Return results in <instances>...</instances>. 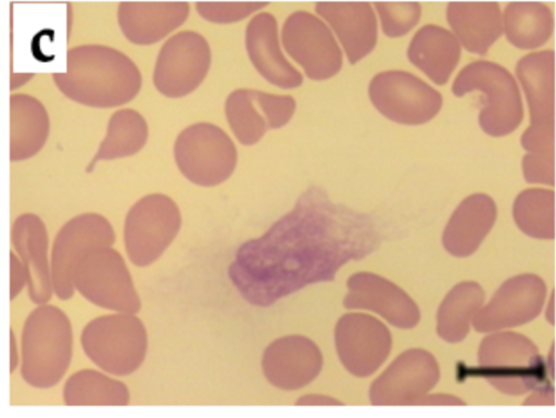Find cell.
Instances as JSON below:
<instances>
[{
	"instance_id": "cell-1",
	"label": "cell",
	"mask_w": 556,
	"mask_h": 418,
	"mask_svg": "<svg viewBox=\"0 0 556 418\" xmlns=\"http://www.w3.org/2000/svg\"><path fill=\"white\" fill-rule=\"evenodd\" d=\"M382 239L368 214L313 187L262 237L238 249L228 276L244 300L265 307L307 284L334 280L344 264L371 254Z\"/></svg>"
},
{
	"instance_id": "cell-2",
	"label": "cell",
	"mask_w": 556,
	"mask_h": 418,
	"mask_svg": "<svg viewBox=\"0 0 556 418\" xmlns=\"http://www.w3.org/2000/svg\"><path fill=\"white\" fill-rule=\"evenodd\" d=\"M52 77L66 98L98 109L130 102L142 84L141 73L132 60L102 45H81L70 49L66 71L54 73Z\"/></svg>"
},
{
	"instance_id": "cell-3",
	"label": "cell",
	"mask_w": 556,
	"mask_h": 418,
	"mask_svg": "<svg viewBox=\"0 0 556 418\" xmlns=\"http://www.w3.org/2000/svg\"><path fill=\"white\" fill-rule=\"evenodd\" d=\"M72 352L73 332L66 314L52 305L35 308L22 333L23 379L36 388L55 385L71 364Z\"/></svg>"
},
{
	"instance_id": "cell-4",
	"label": "cell",
	"mask_w": 556,
	"mask_h": 418,
	"mask_svg": "<svg viewBox=\"0 0 556 418\" xmlns=\"http://www.w3.org/2000/svg\"><path fill=\"white\" fill-rule=\"evenodd\" d=\"M72 280L74 288L94 305L131 314L141 308L125 261L110 245L84 250L74 263Z\"/></svg>"
},
{
	"instance_id": "cell-5",
	"label": "cell",
	"mask_w": 556,
	"mask_h": 418,
	"mask_svg": "<svg viewBox=\"0 0 556 418\" xmlns=\"http://www.w3.org/2000/svg\"><path fill=\"white\" fill-rule=\"evenodd\" d=\"M80 341L85 354L98 367L116 376L136 371L143 363L148 349L146 327L131 313L91 320L84 328Z\"/></svg>"
},
{
	"instance_id": "cell-6",
	"label": "cell",
	"mask_w": 556,
	"mask_h": 418,
	"mask_svg": "<svg viewBox=\"0 0 556 418\" xmlns=\"http://www.w3.org/2000/svg\"><path fill=\"white\" fill-rule=\"evenodd\" d=\"M472 91L483 93L479 123L486 134L504 136L518 127L522 119V102L507 69L486 61L467 65L456 77L453 92L460 97Z\"/></svg>"
},
{
	"instance_id": "cell-7",
	"label": "cell",
	"mask_w": 556,
	"mask_h": 418,
	"mask_svg": "<svg viewBox=\"0 0 556 418\" xmlns=\"http://www.w3.org/2000/svg\"><path fill=\"white\" fill-rule=\"evenodd\" d=\"M480 372L501 392L523 394L544 378V365L535 345L514 332L485 337L480 344Z\"/></svg>"
},
{
	"instance_id": "cell-8",
	"label": "cell",
	"mask_w": 556,
	"mask_h": 418,
	"mask_svg": "<svg viewBox=\"0 0 556 418\" xmlns=\"http://www.w3.org/2000/svg\"><path fill=\"white\" fill-rule=\"evenodd\" d=\"M174 156L180 173L202 187L227 180L237 164V149L230 137L211 123H195L179 132Z\"/></svg>"
},
{
	"instance_id": "cell-9",
	"label": "cell",
	"mask_w": 556,
	"mask_h": 418,
	"mask_svg": "<svg viewBox=\"0 0 556 418\" xmlns=\"http://www.w3.org/2000/svg\"><path fill=\"white\" fill-rule=\"evenodd\" d=\"M180 226V211L169 197L152 193L137 201L128 211L124 227L125 248L131 263L144 267L155 262Z\"/></svg>"
},
{
	"instance_id": "cell-10",
	"label": "cell",
	"mask_w": 556,
	"mask_h": 418,
	"mask_svg": "<svg viewBox=\"0 0 556 418\" xmlns=\"http://www.w3.org/2000/svg\"><path fill=\"white\" fill-rule=\"evenodd\" d=\"M211 56L210 45L199 33L175 34L160 49L153 71L155 89L174 99L191 93L206 77Z\"/></svg>"
},
{
	"instance_id": "cell-11",
	"label": "cell",
	"mask_w": 556,
	"mask_h": 418,
	"mask_svg": "<svg viewBox=\"0 0 556 418\" xmlns=\"http://www.w3.org/2000/svg\"><path fill=\"white\" fill-rule=\"evenodd\" d=\"M369 96L386 117L402 124L428 122L440 111L441 94L418 77L401 71L377 75L369 86Z\"/></svg>"
},
{
	"instance_id": "cell-12",
	"label": "cell",
	"mask_w": 556,
	"mask_h": 418,
	"mask_svg": "<svg viewBox=\"0 0 556 418\" xmlns=\"http://www.w3.org/2000/svg\"><path fill=\"white\" fill-rule=\"evenodd\" d=\"M281 36L286 50L309 78L327 79L341 68V51L329 28L315 15L294 12L286 20Z\"/></svg>"
},
{
	"instance_id": "cell-13",
	"label": "cell",
	"mask_w": 556,
	"mask_h": 418,
	"mask_svg": "<svg viewBox=\"0 0 556 418\" xmlns=\"http://www.w3.org/2000/svg\"><path fill=\"white\" fill-rule=\"evenodd\" d=\"M334 342L341 363L356 377L372 375L384 363L392 346L389 329L363 313L345 314L338 320Z\"/></svg>"
},
{
	"instance_id": "cell-14",
	"label": "cell",
	"mask_w": 556,
	"mask_h": 418,
	"mask_svg": "<svg viewBox=\"0 0 556 418\" xmlns=\"http://www.w3.org/2000/svg\"><path fill=\"white\" fill-rule=\"evenodd\" d=\"M439 378V365L431 353L407 350L372 382L370 402L372 405H415Z\"/></svg>"
},
{
	"instance_id": "cell-15",
	"label": "cell",
	"mask_w": 556,
	"mask_h": 418,
	"mask_svg": "<svg viewBox=\"0 0 556 418\" xmlns=\"http://www.w3.org/2000/svg\"><path fill=\"white\" fill-rule=\"evenodd\" d=\"M115 232L102 215L85 213L70 219L58 232L51 253L53 290L61 300L74 295L72 270L77 256L86 249L112 245Z\"/></svg>"
},
{
	"instance_id": "cell-16",
	"label": "cell",
	"mask_w": 556,
	"mask_h": 418,
	"mask_svg": "<svg viewBox=\"0 0 556 418\" xmlns=\"http://www.w3.org/2000/svg\"><path fill=\"white\" fill-rule=\"evenodd\" d=\"M545 294L540 277L532 274L511 277L481 306L472 325L477 331L490 332L529 322L540 314Z\"/></svg>"
},
{
	"instance_id": "cell-17",
	"label": "cell",
	"mask_w": 556,
	"mask_h": 418,
	"mask_svg": "<svg viewBox=\"0 0 556 418\" xmlns=\"http://www.w3.org/2000/svg\"><path fill=\"white\" fill-rule=\"evenodd\" d=\"M292 97L275 96L253 89L232 91L225 103L230 129L240 143L257 142L268 128L283 126L293 114Z\"/></svg>"
},
{
	"instance_id": "cell-18",
	"label": "cell",
	"mask_w": 556,
	"mask_h": 418,
	"mask_svg": "<svg viewBox=\"0 0 556 418\" xmlns=\"http://www.w3.org/2000/svg\"><path fill=\"white\" fill-rule=\"evenodd\" d=\"M345 308L372 311L401 329L414 328L420 312L413 299L390 280L372 273H356L348 281Z\"/></svg>"
},
{
	"instance_id": "cell-19",
	"label": "cell",
	"mask_w": 556,
	"mask_h": 418,
	"mask_svg": "<svg viewBox=\"0 0 556 418\" xmlns=\"http://www.w3.org/2000/svg\"><path fill=\"white\" fill-rule=\"evenodd\" d=\"M263 372L275 387L293 391L312 382L323 367L318 346L303 335L277 339L264 351Z\"/></svg>"
},
{
	"instance_id": "cell-20",
	"label": "cell",
	"mask_w": 556,
	"mask_h": 418,
	"mask_svg": "<svg viewBox=\"0 0 556 418\" xmlns=\"http://www.w3.org/2000/svg\"><path fill=\"white\" fill-rule=\"evenodd\" d=\"M189 4L185 1H123L117 21L124 36L139 46L153 45L185 23Z\"/></svg>"
},
{
	"instance_id": "cell-21",
	"label": "cell",
	"mask_w": 556,
	"mask_h": 418,
	"mask_svg": "<svg viewBox=\"0 0 556 418\" xmlns=\"http://www.w3.org/2000/svg\"><path fill=\"white\" fill-rule=\"evenodd\" d=\"M11 238L23 261L30 300L46 304L51 299L53 284L48 264L49 237L43 221L35 214H23L14 220Z\"/></svg>"
},
{
	"instance_id": "cell-22",
	"label": "cell",
	"mask_w": 556,
	"mask_h": 418,
	"mask_svg": "<svg viewBox=\"0 0 556 418\" xmlns=\"http://www.w3.org/2000/svg\"><path fill=\"white\" fill-rule=\"evenodd\" d=\"M315 10L331 26L351 63H356L374 49L377 20L368 2L325 1L316 3Z\"/></svg>"
},
{
	"instance_id": "cell-23",
	"label": "cell",
	"mask_w": 556,
	"mask_h": 418,
	"mask_svg": "<svg viewBox=\"0 0 556 418\" xmlns=\"http://www.w3.org/2000/svg\"><path fill=\"white\" fill-rule=\"evenodd\" d=\"M245 46L252 64L267 81L282 88H294L302 84V75L280 50L277 22L271 14L262 12L249 22Z\"/></svg>"
},
{
	"instance_id": "cell-24",
	"label": "cell",
	"mask_w": 556,
	"mask_h": 418,
	"mask_svg": "<svg viewBox=\"0 0 556 418\" xmlns=\"http://www.w3.org/2000/svg\"><path fill=\"white\" fill-rule=\"evenodd\" d=\"M446 17L459 43L473 53L483 54L503 33V14L496 2H451Z\"/></svg>"
},
{
	"instance_id": "cell-25",
	"label": "cell",
	"mask_w": 556,
	"mask_h": 418,
	"mask_svg": "<svg viewBox=\"0 0 556 418\" xmlns=\"http://www.w3.org/2000/svg\"><path fill=\"white\" fill-rule=\"evenodd\" d=\"M496 219V206L485 194L466 198L451 216L444 232L443 245L455 256H468L481 244Z\"/></svg>"
},
{
	"instance_id": "cell-26",
	"label": "cell",
	"mask_w": 556,
	"mask_h": 418,
	"mask_svg": "<svg viewBox=\"0 0 556 418\" xmlns=\"http://www.w3.org/2000/svg\"><path fill=\"white\" fill-rule=\"evenodd\" d=\"M50 119L45 105L35 97H10V160L18 162L36 155L45 145Z\"/></svg>"
},
{
	"instance_id": "cell-27",
	"label": "cell",
	"mask_w": 556,
	"mask_h": 418,
	"mask_svg": "<svg viewBox=\"0 0 556 418\" xmlns=\"http://www.w3.org/2000/svg\"><path fill=\"white\" fill-rule=\"evenodd\" d=\"M554 52L547 50L529 53L517 64V76L525 91L533 125L554 123Z\"/></svg>"
},
{
	"instance_id": "cell-28",
	"label": "cell",
	"mask_w": 556,
	"mask_h": 418,
	"mask_svg": "<svg viewBox=\"0 0 556 418\" xmlns=\"http://www.w3.org/2000/svg\"><path fill=\"white\" fill-rule=\"evenodd\" d=\"M460 56L459 41L454 34L437 25H426L412 39L410 62L435 84L447 81Z\"/></svg>"
},
{
	"instance_id": "cell-29",
	"label": "cell",
	"mask_w": 556,
	"mask_h": 418,
	"mask_svg": "<svg viewBox=\"0 0 556 418\" xmlns=\"http://www.w3.org/2000/svg\"><path fill=\"white\" fill-rule=\"evenodd\" d=\"M554 18L551 9L536 1L508 3L503 12V31L519 49H535L551 37Z\"/></svg>"
},
{
	"instance_id": "cell-30",
	"label": "cell",
	"mask_w": 556,
	"mask_h": 418,
	"mask_svg": "<svg viewBox=\"0 0 556 418\" xmlns=\"http://www.w3.org/2000/svg\"><path fill=\"white\" fill-rule=\"evenodd\" d=\"M484 300L483 290L477 282L456 284L444 297L437 315V332L447 342H459L468 333L470 322Z\"/></svg>"
},
{
	"instance_id": "cell-31",
	"label": "cell",
	"mask_w": 556,
	"mask_h": 418,
	"mask_svg": "<svg viewBox=\"0 0 556 418\" xmlns=\"http://www.w3.org/2000/svg\"><path fill=\"white\" fill-rule=\"evenodd\" d=\"M148 135V124L139 112L131 109L116 111L109 119L106 135L89 164V170L99 161L136 154L144 147Z\"/></svg>"
},
{
	"instance_id": "cell-32",
	"label": "cell",
	"mask_w": 556,
	"mask_h": 418,
	"mask_svg": "<svg viewBox=\"0 0 556 418\" xmlns=\"http://www.w3.org/2000/svg\"><path fill=\"white\" fill-rule=\"evenodd\" d=\"M63 397L67 406H125L130 398L123 382L92 369H83L71 376L64 385Z\"/></svg>"
},
{
	"instance_id": "cell-33",
	"label": "cell",
	"mask_w": 556,
	"mask_h": 418,
	"mask_svg": "<svg viewBox=\"0 0 556 418\" xmlns=\"http://www.w3.org/2000/svg\"><path fill=\"white\" fill-rule=\"evenodd\" d=\"M514 219L528 236L552 239L555 233L554 192L547 189H527L515 200Z\"/></svg>"
},
{
	"instance_id": "cell-34",
	"label": "cell",
	"mask_w": 556,
	"mask_h": 418,
	"mask_svg": "<svg viewBox=\"0 0 556 418\" xmlns=\"http://www.w3.org/2000/svg\"><path fill=\"white\" fill-rule=\"evenodd\" d=\"M383 33L389 37L407 34L419 21L421 7L416 1L375 2Z\"/></svg>"
},
{
	"instance_id": "cell-35",
	"label": "cell",
	"mask_w": 556,
	"mask_h": 418,
	"mask_svg": "<svg viewBox=\"0 0 556 418\" xmlns=\"http://www.w3.org/2000/svg\"><path fill=\"white\" fill-rule=\"evenodd\" d=\"M267 4L254 0H199L195 10L204 20L216 24L241 21Z\"/></svg>"
},
{
	"instance_id": "cell-36",
	"label": "cell",
	"mask_w": 556,
	"mask_h": 418,
	"mask_svg": "<svg viewBox=\"0 0 556 418\" xmlns=\"http://www.w3.org/2000/svg\"><path fill=\"white\" fill-rule=\"evenodd\" d=\"M527 181L533 183H554V155L528 153L522 162Z\"/></svg>"
},
{
	"instance_id": "cell-37",
	"label": "cell",
	"mask_w": 556,
	"mask_h": 418,
	"mask_svg": "<svg viewBox=\"0 0 556 418\" xmlns=\"http://www.w3.org/2000/svg\"><path fill=\"white\" fill-rule=\"evenodd\" d=\"M11 299H14L22 288L25 281L27 282L26 273L24 265H22L11 252Z\"/></svg>"
},
{
	"instance_id": "cell-38",
	"label": "cell",
	"mask_w": 556,
	"mask_h": 418,
	"mask_svg": "<svg viewBox=\"0 0 556 418\" xmlns=\"http://www.w3.org/2000/svg\"><path fill=\"white\" fill-rule=\"evenodd\" d=\"M337 400L324 395H305L296 402V405H341Z\"/></svg>"
},
{
	"instance_id": "cell-39",
	"label": "cell",
	"mask_w": 556,
	"mask_h": 418,
	"mask_svg": "<svg viewBox=\"0 0 556 418\" xmlns=\"http://www.w3.org/2000/svg\"><path fill=\"white\" fill-rule=\"evenodd\" d=\"M433 405V404H464L459 398L450 395H431L422 396L415 405Z\"/></svg>"
}]
</instances>
